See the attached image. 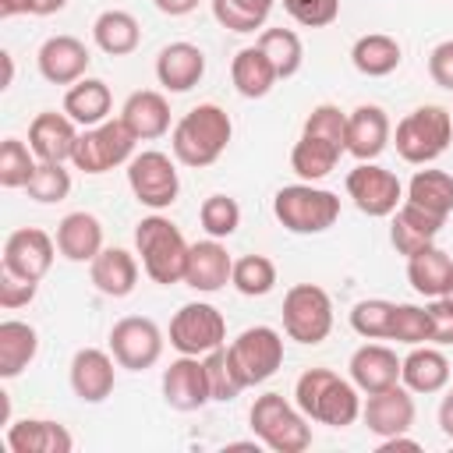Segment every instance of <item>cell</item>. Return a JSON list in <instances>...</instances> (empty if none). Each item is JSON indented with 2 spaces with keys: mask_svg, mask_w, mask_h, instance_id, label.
<instances>
[{
  "mask_svg": "<svg viewBox=\"0 0 453 453\" xmlns=\"http://www.w3.org/2000/svg\"><path fill=\"white\" fill-rule=\"evenodd\" d=\"M294 403L308 414V421L347 428L361 418V389L336 375L333 368H308L294 382Z\"/></svg>",
  "mask_w": 453,
  "mask_h": 453,
  "instance_id": "6da1fadb",
  "label": "cell"
},
{
  "mask_svg": "<svg viewBox=\"0 0 453 453\" xmlns=\"http://www.w3.org/2000/svg\"><path fill=\"white\" fill-rule=\"evenodd\" d=\"M234 138V120L223 106L216 103H198L195 110H188L173 131H170V149H173V159L184 163V166H212L226 145Z\"/></svg>",
  "mask_w": 453,
  "mask_h": 453,
  "instance_id": "7a4b0ae2",
  "label": "cell"
},
{
  "mask_svg": "<svg viewBox=\"0 0 453 453\" xmlns=\"http://www.w3.org/2000/svg\"><path fill=\"white\" fill-rule=\"evenodd\" d=\"M134 251H138L142 269H145V276L152 283H159V287L184 283L191 244L184 241L180 226L170 223L166 216L152 212V216L138 219V226H134Z\"/></svg>",
  "mask_w": 453,
  "mask_h": 453,
  "instance_id": "3957f363",
  "label": "cell"
},
{
  "mask_svg": "<svg viewBox=\"0 0 453 453\" xmlns=\"http://www.w3.org/2000/svg\"><path fill=\"white\" fill-rule=\"evenodd\" d=\"M251 432L262 446H269L273 453H304L311 446V425L308 414L290 403L283 393H262L255 396L251 411H248Z\"/></svg>",
  "mask_w": 453,
  "mask_h": 453,
  "instance_id": "277c9868",
  "label": "cell"
},
{
  "mask_svg": "<svg viewBox=\"0 0 453 453\" xmlns=\"http://www.w3.org/2000/svg\"><path fill=\"white\" fill-rule=\"evenodd\" d=\"M449 142H453V113L446 106H435V103L411 110L407 117H400V124L393 131L396 156L411 166L435 163L449 149Z\"/></svg>",
  "mask_w": 453,
  "mask_h": 453,
  "instance_id": "5b68a950",
  "label": "cell"
},
{
  "mask_svg": "<svg viewBox=\"0 0 453 453\" xmlns=\"http://www.w3.org/2000/svg\"><path fill=\"white\" fill-rule=\"evenodd\" d=\"M273 216L290 234H326L340 219V198L326 188L297 180L273 195Z\"/></svg>",
  "mask_w": 453,
  "mask_h": 453,
  "instance_id": "8992f818",
  "label": "cell"
},
{
  "mask_svg": "<svg viewBox=\"0 0 453 453\" xmlns=\"http://www.w3.org/2000/svg\"><path fill=\"white\" fill-rule=\"evenodd\" d=\"M134 142H138V138L131 134V127H127L120 117H117V120H103V124H96V127H81L71 163H74V170H81V173H88V177H99V173H106V170H113V166L131 163Z\"/></svg>",
  "mask_w": 453,
  "mask_h": 453,
  "instance_id": "52a82bcc",
  "label": "cell"
},
{
  "mask_svg": "<svg viewBox=\"0 0 453 453\" xmlns=\"http://www.w3.org/2000/svg\"><path fill=\"white\" fill-rule=\"evenodd\" d=\"M283 333L294 343L315 347L333 329V297L319 283H294L283 294Z\"/></svg>",
  "mask_w": 453,
  "mask_h": 453,
  "instance_id": "ba28073f",
  "label": "cell"
},
{
  "mask_svg": "<svg viewBox=\"0 0 453 453\" xmlns=\"http://www.w3.org/2000/svg\"><path fill=\"white\" fill-rule=\"evenodd\" d=\"M127 188L131 195L152 209V212H163L177 202L180 195V173H177V163L159 152V149H145V152H134L131 163H127Z\"/></svg>",
  "mask_w": 453,
  "mask_h": 453,
  "instance_id": "9c48e42d",
  "label": "cell"
},
{
  "mask_svg": "<svg viewBox=\"0 0 453 453\" xmlns=\"http://www.w3.org/2000/svg\"><path fill=\"white\" fill-rule=\"evenodd\" d=\"M226 350H230V361H234L244 389L269 382L283 368V336L273 326H248L244 333H237L230 340Z\"/></svg>",
  "mask_w": 453,
  "mask_h": 453,
  "instance_id": "30bf717a",
  "label": "cell"
},
{
  "mask_svg": "<svg viewBox=\"0 0 453 453\" xmlns=\"http://www.w3.org/2000/svg\"><path fill=\"white\" fill-rule=\"evenodd\" d=\"M226 343V319L209 301H188L170 319V347L177 354L205 357L209 350Z\"/></svg>",
  "mask_w": 453,
  "mask_h": 453,
  "instance_id": "8fae6325",
  "label": "cell"
},
{
  "mask_svg": "<svg viewBox=\"0 0 453 453\" xmlns=\"http://www.w3.org/2000/svg\"><path fill=\"white\" fill-rule=\"evenodd\" d=\"M347 198L365 212V216H393L403 202V184L393 170L379 166V163H357L350 173H347Z\"/></svg>",
  "mask_w": 453,
  "mask_h": 453,
  "instance_id": "7c38bea8",
  "label": "cell"
},
{
  "mask_svg": "<svg viewBox=\"0 0 453 453\" xmlns=\"http://www.w3.org/2000/svg\"><path fill=\"white\" fill-rule=\"evenodd\" d=\"M110 354L127 372H145L163 354V329L145 315H124L110 329Z\"/></svg>",
  "mask_w": 453,
  "mask_h": 453,
  "instance_id": "4fadbf2b",
  "label": "cell"
},
{
  "mask_svg": "<svg viewBox=\"0 0 453 453\" xmlns=\"http://www.w3.org/2000/svg\"><path fill=\"white\" fill-rule=\"evenodd\" d=\"M57 258V237H50L39 226H21L4 241V258L0 265L25 276V280H42Z\"/></svg>",
  "mask_w": 453,
  "mask_h": 453,
  "instance_id": "5bb4252c",
  "label": "cell"
},
{
  "mask_svg": "<svg viewBox=\"0 0 453 453\" xmlns=\"http://www.w3.org/2000/svg\"><path fill=\"white\" fill-rule=\"evenodd\" d=\"M163 400L173 411H198L212 400L209 393V375H205V361L195 354H180L177 361H170V368L163 372Z\"/></svg>",
  "mask_w": 453,
  "mask_h": 453,
  "instance_id": "9a60e30c",
  "label": "cell"
},
{
  "mask_svg": "<svg viewBox=\"0 0 453 453\" xmlns=\"http://www.w3.org/2000/svg\"><path fill=\"white\" fill-rule=\"evenodd\" d=\"M117 357L110 350H99V347H81L74 357H71V389L81 403H103L113 386H117Z\"/></svg>",
  "mask_w": 453,
  "mask_h": 453,
  "instance_id": "2e32d148",
  "label": "cell"
},
{
  "mask_svg": "<svg viewBox=\"0 0 453 453\" xmlns=\"http://www.w3.org/2000/svg\"><path fill=\"white\" fill-rule=\"evenodd\" d=\"M361 418H365L368 432L379 435V439L400 435L414 425V396L403 382H396L389 389H379V393H368V400L361 403Z\"/></svg>",
  "mask_w": 453,
  "mask_h": 453,
  "instance_id": "e0dca14e",
  "label": "cell"
},
{
  "mask_svg": "<svg viewBox=\"0 0 453 453\" xmlns=\"http://www.w3.org/2000/svg\"><path fill=\"white\" fill-rule=\"evenodd\" d=\"M35 64H39V74L50 81V85H74L85 78L92 57H88V46L74 35H50L39 53H35Z\"/></svg>",
  "mask_w": 453,
  "mask_h": 453,
  "instance_id": "ac0fdd59",
  "label": "cell"
},
{
  "mask_svg": "<svg viewBox=\"0 0 453 453\" xmlns=\"http://www.w3.org/2000/svg\"><path fill=\"white\" fill-rule=\"evenodd\" d=\"M78 124L60 110H42L32 117L28 124V145L35 152V159L42 163H67L74 156V145H78Z\"/></svg>",
  "mask_w": 453,
  "mask_h": 453,
  "instance_id": "d6986e66",
  "label": "cell"
},
{
  "mask_svg": "<svg viewBox=\"0 0 453 453\" xmlns=\"http://www.w3.org/2000/svg\"><path fill=\"white\" fill-rule=\"evenodd\" d=\"M234 276V258L226 251L223 241L216 237H205V241H195L191 251H188V269H184V283L198 294H216L230 283Z\"/></svg>",
  "mask_w": 453,
  "mask_h": 453,
  "instance_id": "ffe728a7",
  "label": "cell"
},
{
  "mask_svg": "<svg viewBox=\"0 0 453 453\" xmlns=\"http://www.w3.org/2000/svg\"><path fill=\"white\" fill-rule=\"evenodd\" d=\"M442 223H446L442 216H432L421 205H414V202L403 198L400 209L393 212V223H389V244L396 248V255L411 258V255H418V251H425V248L435 244Z\"/></svg>",
  "mask_w": 453,
  "mask_h": 453,
  "instance_id": "44dd1931",
  "label": "cell"
},
{
  "mask_svg": "<svg viewBox=\"0 0 453 453\" xmlns=\"http://www.w3.org/2000/svg\"><path fill=\"white\" fill-rule=\"evenodd\" d=\"M393 138V124L386 117L382 106H357L347 113V152L357 159V163H368L375 156H382V149L389 145Z\"/></svg>",
  "mask_w": 453,
  "mask_h": 453,
  "instance_id": "7402d4cb",
  "label": "cell"
},
{
  "mask_svg": "<svg viewBox=\"0 0 453 453\" xmlns=\"http://www.w3.org/2000/svg\"><path fill=\"white\" fill-rule=\"evenodd\" d=\"M350 382L368 396L379 389H389L400 382V357L386 343H361L347 361Z\"/></svg>",
  "mask_w": 453,
  "mask_h": 453,
  "instance_id": "603a6c76",
  "label": "cell"
},
{
  "mask_svg": "<svg viewBox=\"0 0 453 453\" xmlns=\"http://www.w3.org/2000/svg\"><path fill=\"white\" fill-rule=\"evenodd\" d=\"M205 74V53L195 42H170L156 57V78L166 92H191Z\"/></svg>",
  "mask_w": 453,
  "mask_h": 453,
  "instance_id": "cb8c5ba5",
  "label": "cell"
},
{
  "mask_svg": "<svg viewBox=\"0 0 453 453\" xmlns=\"http://www.w3.org/2000/svg\"><path fill=\"white\" fill-rule=\"evenodd\" d=\"M120 120L131 127V134L138 142H156V138H163L170 131V103L156 88H138V92H131L124 99Z\"/></svg>",
  "mask_w": 453,
  "mask_h": 453,
  "instance_id": "d4e9b609",
  "label": "cell"
},
{
  "mask_svg": "<svg viewBox=\"0 0 453 453\" xmlns=\"http://www.w3.org/2000/svg\"><path fill=\"white\" fill-rule=\"evenodd\" d=\"M74 439L60 421L46 418H21L7 425V449L11 453H71Z\"/></svg>",
  "mask_w": 453,
  "mask_h": 453,
  "instance_id": "484cf974",
  "label": "cell"
},
{
  "mask_svg": "<svg viewBox=\"0 0 453 453\" xmlns=\"http://www.w3.org/2000/svg\"><path fill=\"white\" fill-rule=\"evenodd\" d=\"M400 382L411 393H439L449 382V357L435 343H418L400 357Z\"/></svg>",
  "mask_w": 453,
  "mask_h": 453,
  "instance_id": "4316f807",
  "label": "cell"
},
{
  "mask_svg": "<svg viewBox=\"0 0 453 453\" xmlns=\"http://www.w3.org/2000/svg\"><path fill=\"white\" fill-rule=\"evenodd\" d=\"M88 280L106 297H127L138 283V258L127 248H103L88 262Z\"/></svg>",
  "mask_w": 453,
  "mask_h": 453,
  "instance_id": "83f0119b",
  "label": "cell"
},
{
  "mask_svg": "<svg viewBox=\"0 0 453 453\" xmlns=\"http://www.w3.org/2000/svg\"><path fill=\"white\" fill-rule=\"evenodd\" d=\"M57 251L67 262H92L103 251V223L92 212H67L57 223Z\"/></svg>",
  "mask_w": 453,
  "mask_h": 453,
  "instance_id": "f1b7e54d",
  "label": "cell"
},
{
  "mask_svg": "<svg viewBox=\"0 0 453 453\" xmlns=\"http://www.w3.org/2000/svg\"><path fill=\"white\" fill-rule=\"evenodd\" d=\"M110 110H113V96L103 78H81V81L67 85V92H64V113L78 127H96V124L110 120Z\"/></svg>",
  "mask_w": 453,
  "mask_h": 453,
  "instance_id": "f546056e",
  "label": "cell"
},
{
  "mask_svg": "<svg viewBox=\"0 0 453 453\" xmlns=\"http://www.w3.org/2000/svg\"><path fill=\"white\" fill-rule=\"evenodd\" d=\"M230 81L237 88V96L244 99H262L273 92V85L280 81L276 67L269 64V57L258 50V46H244L234 53L230 60Z\"/></svg>",
  "mask_w": 453,
  "mask_h": 453,
  "instance_id": "4dcf8cb0",
  "label": "cell"
},
{
  "mask_svg": "<svg viewBox=\"0 0 453 453\" xmlns=\"http://www.w3.org/2000/svg\"><path fill=\"white\" fill-rule=\"evenodd\" d=\"M39 354V333L35 326L21 319L0 322V379H18Z\"/></svg>",
  "mask_w": 453,
  "mask_h": 453,
  "instance_id": "1f68e13d",
  "label": "cell"
},
{
  "mask_svg": "<svg viewBox=\"0 0 453 453\" xmlns=\"http://www.w3.org/2000/svg\"><path fill=\"white\" fill-rule=\"evenodd\" d=\"M92 42L106 53V57H127L138 50L142 42V25L131 11H103L96 21H92Z\"/></svg>",
  "mask_w": 453,
  "mask_h": 453,
  "instance_id": "d6a6232c",
  "label": "cell"
},
{
  "mask_svg": "<svg viewBox=\"0 0 453 453\" xmlns=\"http://www.w3.org/2000/svg\"><path fill=\"white\" fill-rule=\"evenodd\" d=\"M350 64L357 67V74L365 78H386L403 64V50L393 35L386 32H368L361 39H354L350 46Z\"/></svg>",
  "mask_w": 453,
  "mask_h": 453,
  "instance_id": "836d02e7",
  "label": "cell"
},
{
  "mask_svg": "<svg viewBox=\"0 0 453 453\" xmlns=\"http://www.w3.org/2000/svg\"><path fill=\"white\" fill-rule=\"evenodd\" d=\"M407 280L421 297H446L449 283H453V258L442 248H425L418 255L407 258Z\"/></svg>",
  "mask_w": 453,
  "mask_h": 453,
  "instance_id": "e575fe53",
  "label": "cell"
},
{
  "mask_svg": "<svg viewBox=\"0 0 453 453\" xmlns=\"http://www.w3.org/2000/svg\"><path fill=\"white\" fill-rule=\"evenodd\" d=\"M343 152H347L343 145H333V142L315 138V134H301V138L294 142V149H290V170H294L301 180L315 184V180H322V177L333 173V166L340 163Z\"/></svg>",
  "mask_w": 453,
  "mask_h": 453,
  "instance_id": "d590c367",
  "label": "cell"
},
{
  "mask_svg": "<svg viewBox=\"0 0 453 453\" xmlns=\"http://www.w3.org/2000/svg\"><path fill=\"white\" fill-rule=\"evenodd\" d=\"M407 202L421 205L425 212L432 216H449L453 212V173L446 170H435V166H425V170H414V177L407 180V191H403Z\"/></svg>",
  "mask_w": 453,
  "mask_h": 453,
  "instance_id": "8d00e7d4",
  "label": "cell"
},
{
  "mask_svg": "<svg viewBox=\"0 0 453 453\" xmlns=\"http://www.w3.org/2000/svg\"><path fill=\"white\" fill-rule=\"evenodd\" d=\"M255 46L269 57V64L276 67L280 78H294L304 64V46L294 28H262Z\"/></svg>",
  "mask_w": 453,
  "mask_h": 453,
  "instance_id": "74e56055",
  "label": "cell"
},
{
  "mask_svg": "<svg viewBox=\"0 0 453 453\" xmlns=\"http://www.w3.org/2000/svg\"><path fill=\"white\" fill-rule=\"evenodd\" d=\"M273 7H276V0H212V18L223 28L248 35L255 28H265Z\"/></svg>",
  "mask_w": 453,
  "mask_h": 453,
  "instance_id": "f35d334b",
  "label": "cell"
},
{
  "mask_svg": "<svg viewBox=\"0 0 453 453\" xmlns=\"http://www.w3.org/2000/svg\"><path fill=\"white\" fill-rule=\"evenodd\" d=\"M230 287L244 297H265L276 287V262L269 255H244L234 258V276Z\"/></svg>",
  "mask_w": 453,
  "mask_h": 453,
  "instance_id": "ab89813d",
  "label": "cell"
},
{
  "mask_svg": "<svg viewBox=\"0 0 453 453\" xmlns=\"http://www.w3.org/2000/svg\"><path fill=\"white\" fill-rule=\"evenodd\" d=\"M393 301L386 297H365L350 308V329L361 340H389V322H393Z\"/></svg>",
  "mask_w": 453,
  "mask_h": 453,
  "instance_id": "60d3db41",
  "label": "cell"
},
{
  "mask_svg": "<svg viewBox=\"0 0 453 453\" xmlns=\"http://www.w3.org/2000/svg\"><path fill=\"white\" fill-rule=\"evenodd\" d=\"M202 361H205V375H209V393H212V400H216V403L237 400V393L244 389V382H241V375H237V368H234V361H230L226 343L216 347V350H209Z\"/></svg>",
  "mask_w": 453,
  "mask_h": 453,
  "instance_id": "b9f144b4",
  "label": "cell"
},
{
  "mask_svg": "<svg viewBox=\"0 0 453 453\" xmlns=\"http://www.w3.org/2000/svg\"><path fill=\"white\" fill-rule=\"evenodd\" d=\"M39 159L32 152V145H25L21 138H4L0 145V184L4 188H25L35 173Z\"/></svg>",
  "mask_w": 453,
  "mask_h": 453,
  "instance_id": "7bdbcfd3",
  "label": "cell"
},
{
  "mask_svg": "<svg viewBox=\"0 0 453 453\" xmlns=\"http://www.w3.org/2000/svg\"><path fill=\"white\" fill-rule=\"evenodd\" d=\"M198 223H202V230L209 237L226 241L241 226V205H237V198H230V195H209L202 202V209H198Z\"/></svg>",
  "mask_w": 453,
  "mask_h": 453,
  "instance_id": "ee69618b",
  "label": "cell"
},
{
  "mask_svg": "<svg viewBox=\"0 0 453 453\" xmlns=\"http://www.w3.org/2000/svg\"><path fill=\"white\" fill-rule=\"evenodd\" d=\"M432 336V319H428V304H396L393 308V322H389V340L403 343V347H418L428 343Z\"/></svg>",
  "mask_w": 453,
  "mask_h": 453,
  "instance_id": "f6af8a7d",
  "label": "cell"
},
{
  "mask_svg": "<svg viewBox=\"0 0 453 453\" xmlns=\"http://www.w3.org/2000/svg\"><path fill=\"white\" fill-rule=\"evenodd\" d=\"M28 198L42 202V205H53V202H64L71 195V170H64V163H42L35 166L32 180L25 184Z\"/></svg>",
  "mask_w": 453,
  "mask_h": 453,
  "instance_id": "bcb514c9",
  "label": "cell"
},
{
  "mask_svg": "<svg viewBox=\"0 0 453 453\" xmlns=\"http://www.w3.org/2000/svg\"><path fill=\"white\" fill-rule=\"evenodd\" d=\"M301 134H315V138H326V142L347 149V113H343L340 106H333V103H319V106L304 117Z\"/></svg>",
  "mask_w": 453,
  "mask_h": 453,
  "instance_id": "7dc6e473",
  "label": "cell"
},
{
  "mask_svg": "<svg viewBox=\"0 0 453 453\" xmlns=\"http://www.w3.org/2000/svg\"><path fill=\"white\" fill-rule=\"evenodd\" d=\"M283 11L304 28H326L340 18V0H283Z\"/></svg>",
  "mask_w": 453,
  "mask_h": 453,
  "instance_id": "c3c4849f",
  "label": "cell"
},
{
  "mask_svg": "<svg viewBox=\"0 0 453 453\" xmlns=\"http://www.w3.org/2000/svg\"><path fill=\"white\" fill-rule=\"evenodd\" d=\"M35 290H39V280H25V276H18V273L0 265V308L4 311L25 308L35 297Z\"/></svg>",
  "mask_w": 453,
  "mask_h": 453,
  "instance_id": "681fc988",
  "label": "cell"
},
{
  "mask_svg": "<svg viewBox=\"0 0 453 453\" xmlns=\"http://www.w3.org/2000/svg\"><path fill=\"white\" fill-rule=\"evenodd\" d=\"M428 319H432V336H428V343H435V347H453V301H449V297H432Z\"/></svg>",
  "mask_w": 453,
  "mask_h": 453,
  "instance_id": "f907efd6",
  "label": "cell"
},
{
  "mask_svg": "<svg viewBox=\"0 0 453 453\" xmlns=\"http://www.w3.org/2000/svg\"><path fill=\"white\" fill-rule=\"evenodd\" d=\"M428 78L439 88L453 92V39H442L439 46H432V53H428Z\"/></svg>",
  "mask_w": 453,
  "mask_h": 453,
  "instance_id": "816d5d0a",
  "label": "cell"
},
{
  "mask_svg": "<svg viewBox=\"0 0 453 453\" xmlns=\"http://www.w3.org/2000/svg\"><path fill=\"white\" fill-rule=\"evenodd\" d=\"M152 4H156V11L166 14V18H184V14H191V11L198 7V0H152Z\"/></svg>",
  "mask_w": 453,
  "mask_h": 453,
  "instance_id": "f5cc1de1",
  "label": "cell"
},
{
  "mask_svg": "<svg viewBox=\"0 0 453 453\" xmlns=\"http://www.w3.org/2000/svg\"><path fill=\"white\" fill-rule=\"evenodd\" d=\"M439 428H442V435L446 439H453V389L442 396V403H439Z\"/></svg>",
  "mask_w": 453,
  "mask_h": 453,
  "instance_id": "db71d44e",
  "label": "cell"
},
{
  "mask_svg": "<svg viewBox=\"0 0 453 453\" xmlns=\"http://www.w3.org/2000/svg\"><path fill=\"white\" fill-rule=\"evenodd\" d=\"M64 7H67V0H28V14H35V18L57 14V11H64Z\"/></svg>",
  "mask_w": 453,
  "mask_h": 453,
  "instance_id": "11a10c76",
  "label": "cell"
},
{
  "mask_svg": "<svg viewBox=\"0 0 453 453\" xmlns=\"http://www.w3.org/2000/svg\"><path fill=\"white\" fill-rule=\"evenodd\" d=\"M379 449L382 453H393V449H421L414 439H407V432H400V435H389V439H382L379 442Z\"/></svg>",
  "mask_w": 453,
  "mask_h": 453,
  "instance_id": "9f6ffc18",
  "label": "cell"
},
{
  "mask_svg": "<svg viewBox=\"0 0 453 453\" xmlns=\"http://www.w3.org/2000/svg\"><path fill=\"white\" fill-rule=\"evenodd\" d=\"M28 14V0H0V18H18Z\"/></svg>",
  "mask_w": 453,
  "mask_h": 453,
  "instance_id": "6f0895ef",
  "label": "cell"
},
{
  "mask_svg": "<svg viewBox=\"0 0 453 453\" xmlns=\"http://www.w3.org/2000/svg\"><path fill=\"white\" fill-rule=\"evenodd\" d=\"M0 64H4V81H0V88H11V81H14V57L4 50V53H0Z\"/></svg>",
  "mask_w": 453,
  "mask_h": 453,
  "instance_id": "680465c9",
  "label": "cell"
},
{
  "mask_svg": "<svg viewBox=\"0 0 453 453\" xmlns=\"http://www.w3.org/2000/svg\"><path fill=\"white\" fill-rule=\"evenodd\" d=\"M446 297H449V301H453V283H449V290H446Z\"/></svg>",
  "mask_w": 453,
  "mask_h": 453,
  "instance_id": "91938a15",
  "label": "cell"
}]
</instances>
